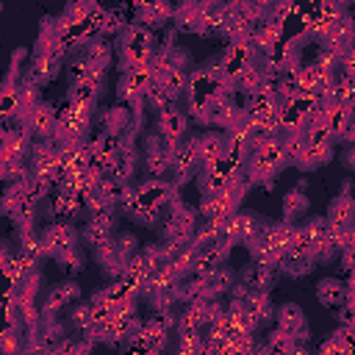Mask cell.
I'll use <instances>...</instances> for the list:
<instances>
[{"label": "cell", "instance_id": "e0dca14e", "mask_svg": "<svg viewBox=\"0 0 355 355\" xmlns=\"http://www.w3.org/2000/svg\"><path fill=\"white\" fill-rule=\"evenodd\" d=\"M344 164H347V169H355V147H347V153H344Z\"/></svg>", "mask_w": 355, "mask_h": 355}, {"label": "cell", "instance_id": "7a4b0ae2", "mask_svg": "<svg viewBox=\"0 0 355 355\" xmlns=\"http://www.w3.org/2000/svg\"><path fill=\"white\" fill-rule=\"evenodd\" d=\"M25 125H28V130L31 133H36V136H53L55 130H58V116H55V111L50 108V105H36V108H31L28 114H25Z\"/></svg>", "mask_w": 355, "mask_h": 355}, {"label": "cell", "instance_id": "4fadbf2b", "mask_svg": "<svg viewBox=\"0 0 355 355\" xmlns=\"http://www.w3.org/2000/svg\"><path fill=\"white\" fill-rule=\"evenodd\" d=\"M94 322V305H78L72 313H69V324L75 330H89V324Z\"/></svg>", "mask_w": 355, "mask_h": 355}, {"label": "cell", "instance_id": "2e32d148", "mask_svg": "<svg viewBox=\"0 0 355 355\" xmlns=\"http://www.w3.org/2000/svg\"><path fill=\"white\" fill-rule=\"evenodd\" d=\"M136 244H139V241H136V236H133V233H122V236L116 239V247H119V252H122L128 261L136 255Z\"/></svg>", "mask_w": 355, "mask_h": 355}, {"label": "cell", "instance_id": "8992f818", "mask_svg": "<svg viewBox=\"0 0 355 355\" xmlns=\"http://www.w3.org/2000/svg\"><path fill=\"white\" fill-rule=\"evenodd\" d=\"M186 116L180 114V111H175V108H164V111H158V130H161V136L166 139V141H178L183 133H186Z\"/></svg>", "mask_w": 355, "mask_h": 355}, {"label": "cell", "instance_id": "277c9868", "mask_svg": "<svg viewBox=\"0 0 355 355\" xmlns=\"http://www.w3.org/2000/svg\"><path fill=\"white\" fill-rule=\"evenodd\" d=\"M316 300L324 308H341L347 302V283L338 277H324L316 286Z\"/></svg>", "mask_w": 355, "mask_h": 355}, {"label": "cell", "instance_id": "7c38bea8", "mask_svg": "<svg viewBox=\"0 0 355 355\" xmlns=\"http://www.w3.org/2000/svg\"><path fill=\"white\" fill-rule=\"evenodd\" d=\"M89 11H92V0H72L69 8L64 11V19H67V25H78V22L89 19Z\"/></svg>", "mask_w": 355, "mask_h": 355}, {"label": "cell", "instance_id": "ba28073f", "mask_svg": "<svg viewBox=\"0 0 355 355\" xmlns=\"http://www.w3.org/2000/svg\"><path fill=\"white\" fill-rule=\"evenodd\" d=\"M277 322H280V327H283L286 333H291V336H300V333L305 330V313H302V308L294 305V302H286V305L277 308Z\"/></svg>", "mask_w": 355, "mask_h": 355}, {"label": "cell", "instance_id": "30bf717a", "mask_svg": "<svg viewBox=\"0 0 355 355\" xmlns=\"http://www.w3.org/2000/svg\"><path fill=\"white\" fill-rule=\"evenodd\" d=\"M305 211H308V197H305V180H302V183H297L294 191L286 194L283 214H286V219H300Z\"/></svg>", "mask_w": 355, "mask_h": 355}, {"label": "cell", "instance_id": "6da1fadb", "mask_svg": "<svg viewBox=\"0 0 355 355\" xmlns=\"http://www.w3.org/2000/svg\"><path fill=\"white\" fill-rule=\"evenodd\" d=\"M72 244H75V230L67 222H53L42 233V252H47V255H58Z\"/></svg>", "mask_w": 355, "mask_h": 355}, {"label": "cell", "instance_id": "8fae6325", "mask_svg": "<svg viewBox=\"0 0 355 355\" xmlns=\"http://www.w3.org/2000/svg\"><path fill=\"white\" fill-rule=\"evenodd\" d=\"M83 239L97 250L100 244H105V241H111V227H105L103 222H97V219H92L86 227H83Z\"/></svg>", "mask_w": 355, "mask_h": 355}, {"label": "cell", "instance_id": "5b68a950", "mask_svg": "<svg viewBox=\"0 0 355 355\" xmlns=\"http://www.w3.org/2000/svg\"><path fill=\"white\" fill-rule=\"evenodd\" d=\"M327 222H330V227H349L355 222V197H349V194L336 197L327 208Z\"/></svg>", "mask_w": 355, "mask_h": 355}, {"label": "cell", "instance_id": "ac0fdd59", "mask_svg": "<svg viewBox=\"0 0 355 355\" xmlns=\"http://www.w3.org/2000/svg\"><path fill=\"white\" fill-rule=\"evenodd\" d=\"M330 3H336V6H341V8H344V6H349L352 0H330Z\"/></svg>", "mask_w": 355, "mask_h": 355}, {"label": "cell", "instance_id": "3957f363", "mask_svg": "<svg viewBox=\"0 0 355 355\" xmlns=\"http://www.w3.org/2000/svg\"><path fill=\"white\" fill-rule=\"evenodd\" d=\"M169 183H164L158 175L155 178H147L139 189H136V202L139 205H144V208H158V205H164L166 200H169Z\"/></svg>", "mask_w": 355, "mask_h": 355}, {"label": "cell", "instance_id": "9a60e30c", "mask_svg": "<svg viewBox=\"0 0 355 355\" xmlns=\"http://www.w3.org/2000/svg\"><path fill=\"white\" fill-rule=\"evenodd\" d=\"M128 125H130V116H128L125 108H111V111L105 114V128H108L111 133H119V130L128 128Z\"/></svg>", "mask_w": 355, "mask_h": 355}, {"label": "cell", "instance_id": "5bb4252c", "mask_svg": "<svg viewBox=\"0 0 355 355\" xmlns=\"http://www.w3.org/2000/svg\"><path fill=\"white\" fill-rule=\"evenodd\" d=\"M55 258H58V263H64V269H72V272H80L83 269V252L75 244L67 247L64 252H58Z\"/></svg>", "mask_w": 355, "mask_h": 355}, {"label": "cell", "instance_id": "52a82bcc", "mask_svg": "<svg viewBox=\"0 0 355 355\" xmlns=\"http://www.w3.org/2000/svg\"><path fill=\"white\" fill-rule=\"evenodd\" d=\"M55 75H58V61H55V55H36V61H33L31 69H28V80L36 83V86L50 83Z\"/></svg>", "mask_w": 355, "mask_h": 355}, {"label": "cell", "instance_id": "9c48e42d", "mask_svg": "<svg viewBox=\"0 0 355 355\" xmlns=\"http://www.w3.org/2000/svg\"><path fill=\"white\" fill-rule=\"evenodd\" d=\"M78 297V286L75 283H64V286H55L50 294H47V302H44V316H55L69 300H75Z\"/></svg>", "mask_w": 355, "mask_h": 355}]
</instances>
